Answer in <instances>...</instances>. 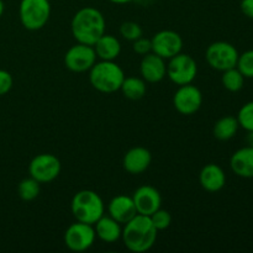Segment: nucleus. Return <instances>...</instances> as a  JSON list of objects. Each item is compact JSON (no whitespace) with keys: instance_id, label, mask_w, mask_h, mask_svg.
Listing matches in <instances>:
<instances>
[{"instance_id":"obj_1","label":"nucleus","mask_w":253,"mask_h":253,"mask_svg":"<svg viewBox=\"0 0 253 253\" xmlns=\"http://www.w3.org/2000/svg\"><path fill=\"white\" fill-rule=\"evenodd\" d=\"M106 21L100 10L86 6L74 14L71 22V31L78 43L94 46L105 34Z\"/></svg>"},{"instance_id":"obj_2","label":"nucleus","mask_w":253,"mask_h":253,"mask_svg":"<svg viewBox=\"0 0 253 253\" xmlns=\"http://www.w3.org/2000/svg\"><path fill=\"white\" fill-rule=\"evenodd\" d=\"M157 229L153 226L150 216L137 214L126 222L121 234L126 249L131 252L143 253L153 247L157 240Z\"/></svg>"},{"instance_id":"obj_3","label":"nucleus","mask_w":253,"mask_h":253,"mask_svg":"<svg viewBox=\"0 0 253 253\" xmlns=\"http://www.w3.org/2000/svg\"><path fill=\"white\" fill-rule=\"evenodd\" d=\"M125 79L123 68L114 61L96 62L89 71V82L95 90L111 94L120 90Z\"/></svg>"},{"instance_id":"obj_4","label":"nucleus","mask_w":253,"mask_h":253,"mask_svg":"<svg viewBox=\"0 0 253 253\" xmlns=\"http://www.w3.org/2000/svg\"><path fill=\"white\" fill-rule=\"evenodd\" d=\"M71 211L77 221L94 225L105 212V205L98 193L84 189L74 194Z\"/></svg>"},{"instance_id":"obj_5","label":"nucleus","mask_w":253,"mask_h":253,"mask_svg":"<svg viewBox=\"0 0 253 253\" xmlns=\"http://www.w3.org/2000/svg\"><path fill=\"white\" fill-rule=\"evenodd\" d=\"M19 16L22 26L29 31L43 29L51 16L49 0H21Z\"/></svg>"},{"instance_id":"obj_6","label":"nucleus","mask_w":253,"mask_h":253,"mask_svg":"<svg viewBox=\"0 0 253 253\" xmlns=\"http://www.w3.org/2000/svg\"><path fill=\"white\" fill-rule=\"evenodd\" d=\"M198 74L197 61L192 56L178 53L167 63V77L175 85L192 84Z\"/></svg>"},{"instance_id":"obj_7","label":"nucleus","mask_w":253,"mask_h":253,"mask_svg":"<svg viewBox=\"0 0 253 253\" xmlns=\"http://www.w3.org/2000/svg\"><path fill=\"white\" fill-rule=\"evenodd\" d=\"M239 54V51L232 43L226 41H216L212 42L207 48L205 59L212 69L224 72L236 67Z\"/></svg>"},{"instance_id":"obj_8","label":"nucleus","mask_w":253,"mask_h":253,"mask_svg":"<svg viewBox=\"0 0 253 253\" xmlns=\"http://www.w3.org/2000/svg\"><path fill=\"white\" fill-rule=\"evenodd\" d=\"M96 239L93 225L77 221L64 232V244L71 251L83 252L90 249Z\"/></svg>"},{"instance_id":"obj_9","label":"nucleus","mask_w":253,"mask_h":253,"mask_svg":"<svg viewBox=\"0 0 253 253\" xmlns=\"http://www.w3.org/2000/svg\"><path fill=\"white\" fill-rule=\"evenodd\" d=\"M61 161L52 153H41L32 158L29 165L30 177L39 183H49L61 173Z\"/></svg>"},{"instance_id":"obj_10","label":"nucleus","mask_w":253,"mask_h":253,"mask_svg":"<svg viewBox=\"0 0 253 253\" xmlns=\"http://www.w3.org/2000/svg\"><path fill=\"white\" fill-rule=\"evenodd\" d=\"M96 53L93 46L77 43L72 46L64 54V66L74 73H84L90 71L96 63Z\"/></svg>"},{"instance_id":"obj_11","label":"nucleus","mask_w":253,"mask_h":253,"mask_svg":"<svg viewBox=\"0 0 253 253\" xmlns=\"http://www.w3.org/2000/svg\"><path fill=\"white\" fill-rule=\"evenodd\" d=\"M202 91L193 84L180 85L173 96L174 109L182 115H193L202 108Z\"/></svg>"},{"instance_id":"obj_12","label":"nucleus","mask_w":253,"mask_h":253,"mask_svg":"<svg viewBox=\"0 0 253 253\" xmlns=\"http://www.w3.org/2000/svg\"><path fill=\"white\" fill-rule=\"evenodd\" d=\"M152 52L165 59H169L180 53L183 48V39L173 30H162L151 39Z\"/></svg>"},{"instance_id":"obj_13","label":"nucleus","mask_w":253,"mask_h":253,"mask_svg":"<svg viewBox=\"0 0 253 253\" xmlns=\"http://www.w3.org/2000/svg\"><path fill=\"white\" fill-rule=\"evenodd\" d=\"M137 214L151 216L162 205V197L160 192L152 185H141L132 195Z\"/></svg>"},{"instance_id":"obj_14","label":"nucleus","mask_w":253,"mask_h":253,"mask_svg":"<svg viewBox=\"0 0 253 253\" xmlns=\"http://www.w3.org/2000/svg\"><path fill=\"white\" fill-rule=\"evenodd\" d=\"M141 78L146 83H158L167 76V63L166 59L157 56L153 52L145 54L140 63Z\"/></svg>"},{"instance_id":"obj_15","label":"nucleus","mask_w":253,"mask_h":253,"mask_svg":"<svg viewBox=\"0 0 253 253\" xmlns=\"http://www.w3.org/2000/svg\"><path fill=\"white\" fill-rule=\"evenodd\" d=\"M152 162V155L145 147H132L123 158V167L130 174H141L146 172Z\"/></svg>"},{"instance_id":"obj_16","label":"nucleus","mask_w":253,"mask_h":253,"mask_svg":"<svg viewBox=\"0 0 253 253\" xmlns=\"http://www.w3.org/2000/svg\"><path fill=\"white\" fill-rule=\"evenodd\" d=\"M108 212L119 224L124 225L137 215V210H136L132 197L124 194L116 195L110 200L108 205Z\"/></svg>"},{"instance_id":"obj_17","label":"nucleus","mask_w":253,"mask_h":253,"mask_svg":"<svg viewBox=\"0 0 253 253\" xmlns=\"http://www.w3.org/2000/svg\"><path fill=\"white\" fill-rule=\"evenodd\" d=\"M199 183L204 190L209 193L220 192L226 184V174L220 166L209 163L200 170Z\"/></svg>"},{"instance_id":"obj_18","label":"nucleus","mask_w":253,"mask_h":253,"mask_svg":"<svg viewBox=\"0 0 253 253\" xmlns=\"http://www.w3.org/2000/svg\"><path fill=\"white\" fill-rule=\"evenodd\" d=\"M230 167L237 177L253 178V147L246 146L237 150L230 158Z\"/></svg>"},{"instance_id":"obj_19","label":"nucleus","mask_w":253,"mask_h":253,"mask_svg":"<svg viewBox=\"0 0 253 253\" xmlns=\"http://www.w3.org/2000/svg\"><path fill=\"white\" fill-rule=\"evenodd\" d=\"M93 226L96 237L105 244H114L121 239V234H123L121 224H119L110 215L109 216L103 215Z\"/></svg>"},{"instance_id":"obj_20","label":"nucleus","mask_w":253,"mask_h":253,"mask_svg":"<svg viewBox=\"0 0 253 253\" xmlns=\"http://www.w3.org/2000/svg\"><path fill=\"white\" fill-rule=\"evenodd\" d=\"M96 57L101 61H115L121 52V43L113 35L104 34L94 44Z\"/></svg>"},{"instance_id":"obj_21","label":"nucleus","mask_w":253,"mask_h":253,"mask_svg":"<svg viewBox=\"0 0 253 253\" xmlns=\"http://www.w3.org/2000/svg\"><path fill=\"white\" fill-rule=\"evenodd\" d=\"M239 127V121L235 116H224L215 123L212 133L219 141H229L235 137Z\"/></svg>"},{"instance_id":"obj_22","label":"nucleus","mask_w":253,"mask_h":253,"mask_svg":"<svg viewBox=\"0 0 253 253\" xmlns=\"http://www.w3.org/2000/svg\"><path fill=\"white\" fill-rule=\"evenodd\" d=\"M120 90L126 99L140 100L146 95L147 85H146V82L142 78H138V77H127L126 78L125 77L123 84H121Z\"/></svg>"},{"instance_id":"obj_23","label":"nucleus","mask_w":253,"mask_h":253,"mask_svg":"<svg viewBox=\"0 0 253 253\" xmlns=\"http://www.w3.org/2000/svg\"><path fill=\"white\" fill-rule=\"evenodd\" d=\"M221 83L226 90L231 91V93H236L244 88L245 84V77L242 76L241 72L234 67V68L226 69L222 72Z\"/></svg>"},{"instance_id":"obj_24","label":"nucleus","mask_w":253,"mask_h":253,"mask_svg":"<svg viewBox=\"0 0 253 253\" xmlns=\"http://www.w3.org/2000/svg\"><path fill=\"white\" fill-rule=\"evenodd\" d=\"M40 184L41 183H39L32 177L25 178L20 182L19 187H17V194L24 202H32L39 197L40 190H41Z\"/></svg>"},{"instance_id":"obj_25","label":"nucleus","mask_w":253,"mask_h":253,"mask_svg":"<svg viewBox=\"0 0 253 253\" xmlns=\"http://www.w3.org/2000/svg\"><path fill=\"white\" fill-rule=\"evenodd\" d=\"M236 119L239 121L240 127L246 130L247 132L253 131V100L241 106Z\"/></svg>"},{"instance_id":"obj_26","label":"nucleus","mask_w":253,"mask_h":253,"mask_svg":"<svg viewBox=\"0 0 253 253\" xmlns=\"http://www.w3.org/2000/svg\"><path fill=\"white\" fill-rule=\"evenodd\" d=\"M236 68L241 72L245 78H253V49L239 54Z\"/></svg>"},{"instance_id":"obj_27","label":"nucleus","mask_w":253,"mask_h":253,"mask_svg":"<svg viewBox=\"0 0 253 253\" xmlns=\"http://www.w3.org/2000/svg\"><path fill=\"white\" fill-rule=\"evenodd\" d=\"M142 27L135 21H125L120 26V35L127 41L133 42L142 36Z\"/></svg>"},{"instance_id":"obj_28","label":"nucleus","mask_w":253,"mask_h":253,"mask_svg":"<svg viewBox=\"0 0 253 253\" xmlns=\"http://www.w3.org/2000/svg\"><path fill=\"white\" fill-rule=\"evenodd\" d=\"M151 221H152L153 226L157 229V231H162V230L168 229L172 224V215L169 214V211L163 209H158L157 211L153 212L150 216Z\"/></svg>"},{"instance_id":"obj_29","label":"nucleus","mask_w":253,"mask_h":253,"mask_svg":"<svg viewBox=\"0 0 253 253\" xmlns=\"http://www.w3.org/2000/svg\"><path fill=\"white\" fill-rule=\"evenodd\" d=\"M132 49L135 53L140 54V56H145V54L150 53V52H152V43H151V40L145 39V37L141 36L140 39L133 41Z\"/></svg>"},{"instance_id":"obj_30","label":"nucleus","mask_w":253,"mask_h":253,"mask_svg":"<svg viewBox=\"0 0 253 253\" xmlns=\"http://www.w3.org/2000/svg\"><path fill=\"white\" fill-rule=\"evenodd\" d=\"M12 76L7 71L0 69V95H5L9 93L12 88Z\"/></svg>"},{"instance_id":"obj_31","label":"nucleus","mask_w":253,"mask_h":253,"mask_svg":"<svg viewBox=\"0 0 253 253\" xmlns=\"http://www.w3.org/2000/svg\"><path fill=\"white\" fill-rule=\"evenodd\" d=\"M241 11L244 12L245 16L253 19V0H241Z\"/></svg>"},{"instance_id":"obj_32","label":"nucleus","mask_w":253,"mask_h":253,"mask_svg":"<svg viewBox=\"0 0 253 253\" xmlns=\"http://www.w3.org/2000/svg\"><path fill=\"white\" fill-rule=\"evenodd\" d=\"M113 4H119V5H124V4H128V2H132L133 0H109Z\"/></svg>"},{"instance_id":"obj_33","label":"nucleus","mask_w":253,"mask_h":253,"mask_svg":"<svg viewBox=\"0 0 253 253\" xmlns=\"http://www.w3.org/2000/svg\"><path fill=\"white\" fill-rule=\"evenodd\" d=\"M246 141H247V145L251 146V147H253V131H250L249 135H247Z\"/></svg>"},{"instance_id":"obj_34","label":"nucleus","mask_w":253,"mask_h":253,"mask_svg":"<svg viewBox=\"0 0 253 253\" xmlns=\"http://www.w3.org/2000/svg\"><path fill=\"white\" fill-rule=\"evenodd\" d=\"M2 12H4V2H2V0H0V17H1Z\"/></svg>"}]
</instances>
